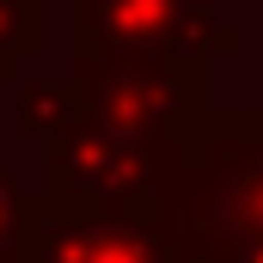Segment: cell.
<instances>
[{
	"instance_id": "8",
	"label": "cell",
	"mask_w": 263,
	"mask_h": 263,
	"mask_svg": "<svg viewBox=\"0 0 263 263\" xmlns=\"http://www.w3.org/2000/svg\"><path fill=\"white\" fill-rule=\"evenodd\" d=\"M25 239H31V190L0 165V263H25Z\"/></svg>"
},
{
	"instance_id": "6",
	"label": "cell",
	"mask_w": 263,
	"mask_h": 263,
	"mask_svg": "<svg viewBox=\"0 0 263 263\" xmlns=\"http://www.w3.org/2000/svg\"><path fill=\"white\" fill-rule=\"evenodd\" d=\"M12 117H18L25 141H55L62 129H73L80 123V86H73V73H62V80H25L12 92Z\"/></svg>"
},
{
	"instance_id": "4",
	"label": "cell",
	"mask_w": 263,
	"mask_h": 263,
	"mask_svg": "<svg viewBox=\"0 0 263 263\" xmlns=\"http://www.w3.org/2000/svg\"><path fill=\"white\" fill-rule=\"evenodd\" d=\"M73 55L110 62H220L245 37L214 18L208 0H67Z\"/></svg>"
},
{
	"instance_id": "3",
	"label": "cell",
	"mask_w": 263,
	"mask_h": 263,
	"mask_svg": "<svg viewBox=\"0 0 263 263\" xmlns=\"http://www.w3.org/2000/svg\"><path fill=\"white\" fill-rule=\"evenodd\" d=\"M80 117L129 135L184 141L214 110V73L208 62H110V55H73Z\"/></svg>"
},
{
	"instance_id": "5",
	"label": "cell",
	"mask_w": 263,
	"mask_h": 263,
	"mask_svg": "<svg viewBox=\"0 0 263 263\" xmlns=\"http://www.w3.org/2000/svg\"><path fill=\"white\" fill-rule=\"evenodd\" d=\"M25 263H178L159 220L123 214H62L31 190V239Z\"/></svg>"
},
{
	"instance_id": "7",
	"label": "cell",
	"mask_w": 263,
	"mask_h": 263,
	"mask_svg": "<svg viewBox=\"0 0 263 263\" xmlns=\"http://www.w3.org/2000/svg\"><path fill=\"white\" fill-rule=\"evenodd\" d=\"M49 43L43 0H0V62H37Z\"/></svg>"
},
{
	"instance_id": "9",
	"label": "cell",
	"mask_w": 263,
	"mask_h": 263,
	"mask_svg": "<svg viewBox=\"0 0 263 263\" xmlns=\"http://www.w3.org/2000/svg\"><path fill=\"white\" fill-rule=\"evenodd\" d=\"M202 263H263V239H239V245H227V251H214Z\"/></svg>"
},
{
	"instance_id": "2",
	"label": "cell",
	"mask_w": 263,
	"mask_h": 263,
	"mask_svg": "<svg viewBox=\"0 0 263 263\" xmlns=\"http://www.w3.org/2000/svg\"><path fill=\"white\" fill-rule=\"evenodd\" d=\"M184 172V141L129 135L104 123H73L43 141V190L37 196L62 214H123V220H159Z\"/></svg>"
},
{
	"instance_id": "1",
	"label": "cell",
	"mask_w": 263,
	"mask_h": 263,
	"mask_svg": "<svg viewBox=\"0 0 263 263\" xmlns=\"http://www.w3.org/2000/svg\"><path fill=\"white\" fill-rule=\"evenodd\" d=\"M178 263L263 239V110H208L184 135V172L165 202Z\"/></svg>"
},
{
	"instance_id": "10",
	"label": "cell",
	"mask_w": 263,
	"mask_h": 263,
	"mask_svg": "<svg viewBox=\"0 0 263 263\" xmlns=\"http://www.w3.org/2000/svg\"><path fill=\"white\" fill-rule=\"evenodd\" d=\"M12 73H18V62H0V86H12Z\"/></svg>"
}]
</instances>
